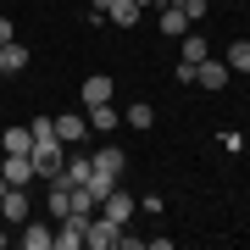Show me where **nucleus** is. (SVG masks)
I'll use <instances>...</instances> for the list:
<instances>
[{"mask_svg": "<svg viewBox=\"0 0 250 250\" xmlns=\"http://www.w3.org/2000/svg\"><path fill=\"white\" fill-rule=\"evenodd\" d=\"M0 178H6V184H17V189L39 184V172H34V156H28V150H0Z\"/></svg>", "mask_w": 250, "mask_h": 250, "instance_id": "obj_1", "label": "nucleus"}, {"mask_svg": "<svg viewBox=\"0 0 250 250\" xmlns=\"http://www.w3.org/2000/svg\"><path fill=\"white\" fill-rule=\"evenodd\" d=\"M117 239H123V223H111L106 211H95L89 233H83V250H117Z\"/></svg>", "mask_w": 250, "mask_h": 250, "instance_id": "obj_2", "label": "nucleus"}, {"mask_svg": "<svg viewBox=\"0 0 250 250\" xmlns=\"http://www.w3.org/2000/svg\"><path fill=\"white\" fill-rule=\"evenodd\" d=\"M28 217H34V200H28V189H17V184H6L0 189V223H28Z\"/></svg>", "mask_w": 250, "mask_h": 250, "instance_id": "obj_3", "label": "nucleus"}, {"mask_svg": "<svg viewBox=\"0 0 250 250\" xmlns=\"http://www.w3.org/2000/svg\"><path fill=\"white\" fill-rule=\"evenodd\" d=\"M28 156H34V172H39L45 184L56 178V172H62V161H67V156H62V139H39Z\"/></svg>", "mask_w": 250, "mask_h": 250, "instance_id": "obj_4", "label": "nucleus"}, {"mask_svg": "<svg viewBox=\"0 0 250 250\" xmlns=\"http://www.w3.org/2000/svg\"><path fill=\"white\" fill-rule=\"evenodd\" d=\"M89 217H95V211H67V217H62V233H56V250H83Z\"/></svg>", "mask_w": 250, "mask_h": 250, "instance_id": "obj_5", "label": "nucleus"}, {"mask_svg": "<svg viewBox=\"0 0 250 250\" xmlns=\"http://www.w3.org/2000/svg\"><path fill=\"white\" fill-rule=\"evenodd\" d=\"M45 211H50V223H62V217L72 211V184L62 178V172H56V178H50V189H45Z\"/></svg>", "mask_w": 250, "mask_h": 250, "instance_id": "obj_6", "label": "nucleus"}, {"mask_svg": "<svg viewBox=\"0 0 250 250\" xmlns=\"http://www.w3.org/2000/svg\"><path fill=\"white\" fill-rule=\"evenodd\" d=\"M228 78H233V72H228V62H217V56H206V62L195 67V83H200V89H228Z\"/></svg>", "mask_w": 250, "mask_h": 250, "instance_id": "obj_7", "label": "nucleus"}, {"mask_svg": "<svg viewBox=\"0 0 250 250\" xmlns=\"http://www.w3.org/2000/svg\"><path fill=\"white\" fill-rule=\"evenodd\" d=\"M89 161H95V172H106V178H123V167H128V156L117 150V145H95Z\"/></svg>", "mask_w": 250, "mask_h": 250, "instance_id": "obj_8", "label": "nucleus"}, {"mask_svg": "<svg viewBox=\"0 0 250 250\" xmlns=\"http://www.w3.org/2000/svg\"><path fill=\"white\" fill-rule=\"evenodd\" d=\"M56 139H62V145H83V139H89V117H78V111L56 117Z\"/></svg>", "mask_w": 250, "mask_h": 250, "instance_id": "obj_9", "label": "nucleus"}, {"mask_svg": "<svg viewBox=\"0 0 250 250\" xmlns=\"http://www.w3.org/2000/svg\"><path fill=\"white\" fill-rule=\"evenodd\" d=\"M189 28H195V22H189V11L178 6V0H172V6H161V34H167V39H184Z\"/></svg>", "mask_w": 250, "mask_h": 250, "instance_id": "obj_10", "label": "nucleus"}, {"mask_svg": "<svg viewBox=\"0 0 250 250\" xmlns=\"http://www.w3.org/2000/svg\"><path fill=\"white\" fill-rule=\"evenodd\" d=\"M111 95H117V83L106 72H89V78H83V106H106Z\"/></svg>", "mask_w": 250, "mask_h": 250, "instance_id": "obj_11", "label": "nucleus"}, {"mask_svg": "<svg viewBox=\"0 0 250 250\" xmlns=\"http://www.w3.org/2000/svg\"><path fill=\"white\" fill-rule=\"evenodd\" d=\"M206 56H211V45H206V34H195V28H189V34H184V45H178V62H184V67H200Z\"/></svg>", "mask_w": 250, "mask_h": 250, "instance_id": "obj_12", "label": "nucleus"}, {"mask_svg": "<svg viewBox=\"0 0 250 250\" xmlns=\"http://www.w3.org/2000/svg\"><path fill=\"white\" fill-rule=\"evenodd\" d=\"M100 211H106L111 223H123V228H128V217H134V195H123V189H111V195L100 200Z\"/></svg>", "mask_w": 250, "mask_h": 250, "instance_id": "obj_13", "label": "nucleus"}, {"mask_svg": "<svg viewBox=\"0 0 250 250\" xmlns=\"http://www.w3.org/2000/svg\"><path fill=\"white\" fill-rule=\"evenodd\" d=\"M22 245H28V250H56L50 223H34V217H28V223H22Z\"/></svg>", "mask_w": 250, "mask_h": 250, "instance_id": "obj_14", "label": "nucleus"}, {"mask_svg": "<svg viewBox=\"0 0 250 250\" xmlns=\"http://www.w3.org/2000/svg\"><path fill=\"white\" fill-rule=\"evenodd\" d=\"M139 11H145V6H134V0H111V6H106V22L134 28V22H139Z\"/></svg>", "mask_w": 250, "mask_h": 250, "instance_id": "obj_15", "label": "nucleus"}, {"mask_svg": "<svg viewBox=\"0 0 250 250\" xmlns=\"http://www.w3.org/2000/svg\"><path fill=\"white\" fill-rule=\"evenodd\" d=\"M22 67H28V45L6 39V45H0V72H22Z\"/></svg>", "mask_w": 250, "mask_h": 250, "instance_id": "obj_16", "label": "nucleus"}, {"mask_svg": "<svg viewBox=\"0 0 250 250\" xmlns=\"http://www.w3.org/2000/svg\"><path fill=\"white\" fill-rule=\"evenodd\" d=\"M117 123H123V117H117V106H111V100H106V106H89V128H95V134H111Z\"/></svg>", "mask_w": 250, "mask_h": 250, "instance_id": "obj_17", "label": "nucleus"}, {"mask_svg": "<svg viewBox=\"0 0 250 250\" xmlns=\"http://www.w3.org/2000/svg\"><path fill=\"white\" fill-rule=\"evenodd\" d=\"M223 62H228V72H250V39H233L223 50Z\"/></svg>", "mask_w": 250, "mask_h": 250, "instance_id": "obj_18", "label": "nucleus"}, {"mask_svg": "<svg viewBox=\"0 0 250 250\" xmlns=\"http://www.w3.org/2000/svg\"><path fill=\"white\" fill-rule=\"evenodd\" d=\"M78 189H89V200L100 206V200H106L111 189H117V178H106V172H89V184H78Z\"/></svg>", "mask_w": 250, "mask_h": 250, "instance_id": "obj_19", "label": "nucleus"}, {"mask_svg": "<svg viewBox=\"0 0 250 250\" xmlns=\"http://www.w3.org/2000/svg\"><path fill=\"white\" fill-rule=\"evenodd\" d=\"M0 150H34V134L28 128H6L0 134Z\"/></svg>", "mask_w": 250, "mask_h": 250, "instance_id": "obj_20", "label": "nucleus"}, {"mask_svg": "<svg viewBox=\"0 0 250 250\" xmlns=\"http://www.w3.org/2000/svg\"><path fill=\"white\" fill-rule=\"evenodd\" d=\"M123 123H128V128H150V123H156V111L145 106V100H134V106L123 111Z\"/></svg>", "mask_w": 250, "mask_h": 250, "instance_id": "obj_21", "label": "nucleus"}, {"mask_svg": "<svg viewBox=\"0 0 250 250\" xmlns=\"http://www.w3.org/2000/svg\"><path fill=\"white\" fill-rule=\"evenodd\" d=\"M6 39H11V22H6V17H0V45H6Z\"/></svg>", "mask_w": 250, "mask_h": 250, "instance_id": "obj_22", "label": "nucleus"}, {"mask_svg": "<svg viewBox=\"0 0 250 250\" xmlns=\"http://www.w3.org/2000/svg\"><path fill=\"white\" fill-rule=\"evenodd\" d=\"M0 250H6V233H0Z\"/></svg>", "mask_w": 250, "mask_h": 250, "instance_id": "obj_23", "label": "nucleus"}, {"mask_svg": "<svg viewBox=\"0 0 250 250\" xmlns=\"http://www.w3.org/2000/svg\"><path fill=\"white\" fill-rule=\"evenodd\" d=\"M161 6H172V0H161Z\"/></svg>", "mask_w": 250, "mask_h": 250, "instance_id": "obj_24", "label": "nucleus"}]
</instances>
